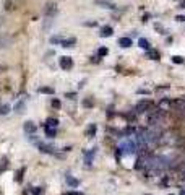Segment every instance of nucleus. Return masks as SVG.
<instances>
[{
  "label": "nucleus",
  "instance_id": "4",
  "mask_svg": "<svg viewBox=\"0 0 185 195\" xmlns=\"http://www.w3.org/2000/svg\"><path fill=\"white\" fill-rule=\"evenodd\" d=\"M44 13H46V16H54L55 13H57V5H55V3H52V2H49V3L46 5Z\"/></svg>",
  "mask_w": 185,
  "mask_h": 195
},
{
  "label": "nucleus",
  "instance_id": "28",
  "mask_svg": "<svg viewBox=\"0 0 185 195\" xmlns=\"http://www.w3.org/2000/svg\"><path fill=\"white\" fill-rule=\"evenodd\" d=\"M68 99H75V93H67V95H65Z\"/></svg>",
  "mask_w": 185,
  "mask_h": 195
},
{
  "label": "nucleus",
  "instance_id": "15",
  "mask_svg": "<svg viewBox=\"0 0 185 195\" xmlns=\"http://www.w3.org/2000/svg\"><path fill=\"white\" fill-rule=\"evenodd\" d=\"M44 130H46V133H47V137H49V138H54V137H55V128H52V127H47L46 124H44Z\"/></svg>",
  "mask_w": 185,
  "mask_h": 195
},
{
  "label": "nucleus",
  "instance_id": "22",
  "mask_svg": "<svg viewBox=\"0 0 185 195\" xmlns=\"http://www.w3.org/2000/svg\"><path fill=\"white\" fill-rule=\"evenodd\" d=\"M10 112V106L8 104H5V106H0V114H8Z\"/></svg>",
  "mask_w": 185,
  "mask_h": 195
},
{
  "label": "nucleus",
  "instance_id": "12",
  "mask_svg": "<svg viewBox=\"0 0 185 195\" xmlns=\"http://www.w3.org/2000/svg\"><path fill=\"white\" fill-rule=\"evenodd\" d=\"M39 93H42V95H54V88H49V86H41V88L38 90Z\"/></svg>",
  "mask_w": 185,
  "mask_h": 195
},
{
  "label": "nucleus",
  "instance_id": "7",
  "mask_svg": "<svg viewBox=\"0 0 185 195\" xmlns=\"http://www.w3.org/2000/svg\"><path fill=\"white\" fill-rule=\"evenodd\" d=\"M97 5H102L104 8H111V10H115V3L109 2V0H96Z\"/></svg>",
  "mask_w": 185,
  "mask_h": 195
},
{
  "label": "nucleus",
  "instance_id": "27",
  "mask_svg": "<svg viewBox=\"0 0 185 195\" xmlns=\"http://www.w3.org/2000/svg\"><path fill=\"white\" fill-rule=\"evenodd\" d=\"M175 20H177V21H185V15H177Z\"/></svg>",
  "mask_w": 185,
  "mask_h": 195
},
{
  "label": "nucleus",
  "instance_id": "21",
  "mask_svg": "<svg viewBox=\"0 0 185 195\" xmlns=\"http://www.w3.org/2000/svg\"><path fill=\"white\" fill-rule=\"evenodd\" d=\"M7 169L8 168V160H7V158H3V160H0V172H2V169Z\"/></svg>",
  "mask_w": 185,
  "mask_h": 195
},
{
  "label": "nucleus",
  "instance_id": "2",
  "mask_svg": "<svg viewBox=\"0 0 185 195\" xmlns=\"http://www.w3.org/2000/svg\"><path fill=\"white\" fill-rule=\"evenodd\" d=\"M151 107H153V101L151 99H141L140 103L135 106V112H137V114H143V112L149 111Z\"/></svg>",
  "mask_w": 185,
  "mask_h": 195
},
{
  "label": "nucleus",
  "instance_id": "11",
  "mask_svg": "<svg viewBox=\"0 0 185 195\" xmlns=\"http://www.w3.org/2000/svg\"><path fill=\"white\" fill-rule=\"evenodd\" d=\"M119 44L122 47H130L132 46V39L130 38H120L119 39Z\"/></svg>",
  "mask_w": 185,
  "mask_h": 195
},
{
  "label": "nucleus",
  "instance_id": "6",
  "mask_svg": "<svg viewBox=\"0 0 185 195\" xmlns=\"http://www.w3.org/2000/svg\"><path fill=\"white\" fill-rule=\"evenodd\" d=\"M114 30L111 26H102L101 28V31H99V34H101V38H109V36H112Z\"/></svg>",
  "mask_w": 185,
  "mask_h": 195
},
{
  "label": "nucleus",
  "instance_id": "23",
  "mask_svg": "<svg viewBox=\"0 0 185 195\" xmlns=\"http://www.w3.org/2000/svg\"><path fill=\"white\" fill-rule=\"evenodd\" d=\"M172 62H174V63H182V62H183V57H180V55H174V57H172Z\"/></svg>",
  "mask_w": 185,
  "mask_h": 195
},
{
  "label": "nucleus",
  "instance_id": "5",
  "mask_svg": "<svg viewBox=\"0 0 185 195\" xmlns=\"http://www.w3.org/2000/svg\"><path fill=\"white\" fill-rule=\"evenodd\" d=\"M25 132L26 133H34V132H36V124H34V122H31V120H28V122H25Z\"/></svg>",
  "mask_w": 185,
  "mask_h": 195
},
{
  "label": "nucleus",
  "instance_id": "13",
  "mask_svg": "<svg viewBox=\"0 0 185 195\" xmlns=\"http://www.w3.org/2000/svg\"><path fill=\"white\" fill-rule=\"evenodd\" d=\"M52 150H54L52 146H49V145H44V143H39V151H42V153H54Z\"/></svg>",
  "mask_w": 185,
  "mask_h": 195
},
{
  "label": "nucleus",
  "instance_id": "14",
  "mask_svg": "<svg viewBox=\"0 0 185 195\" xmlns=\"http://www.w3.org/2000/svg\"><path fill=\"white\" fill-rule=\"evenodd\" d=\"M96 130H97L96 124H91V125L88 127V130H86V135H88L89 138H91V137H94V135H96Z\"/></svg>",
  "mask_w": 185,
  "mask_h": 195
},
{
  "label": "nucleus",
  "instance_id": "17",
  "mask_svg": "<svg viewBox=\"0 0 185 195\" xmlns=\"http://www.w3.org/2000/svg\"><path fill=\"white\" fill-rule=\"evenodd\" d=\"M170 106V101L169 99H162L161 101V104H159V107H161V111H164V109H167V107Z\"/></svg>",
  "mask_w": 185,
  "mask_h": 195
},
{
  "label": "nucleus",
  "instance_id": "19",
  "mask_svg": "<svg viewBox=\"0 0 185 195\" xmlns=\"http://www.w3.org/2000/svg\"><path fill=\"white\" fill-rule=\"evenodd\" d=\"M148 55L151 57V59H154V60H159V52H158V50H149Z\"/></svg>",
  "mask_w": 185,
  "mask_h": 195
},
{
  "label": "nucleus",
  "instance_id": "24",
  "mask_svg": "<svg viewBox=\"0 0 185 195\" xmlns=\"http://www.w3.org/2000/svg\"><path fill=\"white\" fill-rule=\"evenodd\" d=\"M42 192H44L42 187H36V189H33V193H34V195H41Z\"/></svg>",
  "mask_w": 185,
  "mask_h": 195
},
{
  "label": "nucleus",
  "instance_id": "29",
  "mask_svg": "<svg viewBox=\"0 0 185 195\" xmlns=\"http://www.w3.org/2000/svg\"><path fill=\"white\" fill-rule=\"evenodd\" d=\"M63 195H81V193H78V192H67V193H63Z\"/></svg>",
  "mask_w": 185,
  "mask_h": 195
},
{
  "label": "nucleus",
  "instance_id": "26",
  "mask_svg": "<svg viewBox=\"0 0 185 195\" xmlns=\"http://www.w3.org/2000/svg\"><path fill=\"white\" fill-rule=\"evenodd\" d=\"M106 54H107V49H106V47H101V49H99V57H104Z\"/></svg>",
  "mask_w": 185,
  "mask_h": 195
},
{
  "label": "nucleus",
  "instance_id": "3",
  "mask_svg": "<svg viewBox=\"0 0 185 195\" xmlns=\"http://www.w3.org/2000/svg\"><path fill=\"white\" fill-rule=\"evenodd\" d=\"M59 63H60V68H62V70H70V68L73 67V60H72V57H67V55L60 57Z\"/></svg>",
  "mask_w": 185,
  "mask_h": 195
},
{
  "label": "nucleus",
  "instance_id": "18",
  "mask_svg": "<svg viewBox=\"0 0 185 195\" xmlns=\"http://www.w3.org/2000/svg\"><path fill=\"white\" fill-rule=\"evenodd\" d=\"M62 36H52V38H51V42H52V44H62Z\"/></svg>",
  "mask_w": 185,
  "mask_h": 195
},
{
  "label": "nucleus",
  "instance_id": "1",
  "mask_svg": "<svg viewBox=\"0 0 185 195\" xmlns=\"http://www.w3.org/2000/svg\"><path fill=\"white\" fill-rule=\"evenodd\" d=\"M135 150H137V143H135V140H132V138L124 140L122 143H120V146H119V151H122V153H127V155L135 153Z\"/></svg>",
  "mask_w": 185,
  "mask_h": 195
},
{
  "label": "nucleus",
  "instance_id": "16",
  "mask_svg": "<svg viewBox=\"0 0 185 195\" xmlns=\"http://www.w3.org/2000/svg\"><path fill=\"white\" fill-rule=\"evenodd\" d=\"M138 44H140V47H143V49H149V42H148V39H145V38H140L138 39Z\"/></svg>",
  "mask_w": 185,
  "mask_h": 195
},
{
  "label": "nucleus",
  "instance_id": "25",
  "mask_svg": "<svg viewBox=\"0 0 185 195\" xmlns=\"http://www.w3.org/2000/svg\"><path fill=\"white\" fill-rule=\"evenodd\" d=\"M52 107L59 109V107H60V101H59V99H52Z\"/></svg>",
  "mask_w": 185,
  "mask_h": 195
},
{
  "label": "nucleus",
  "instance_id": "20",
  "mask_svg": "<svg viewBox=\"0 0 185 195\" xmlns=\"http://www.w3.org/2000/svg\"><path fill=\"white\" fill-rule=\"evenodd\" d=\"M25 168H21L20 169V172H16V177H15V180H18V182H21V180H23V174H25Z\"/></svg>",
  "mask_w": 185,
  "mask_h": 195
},
{
  "label": "nucleus",
  "instance_id": "10",
  "mask_svg": "<svg viewBox=\"0 0 185 195\" xmlns=\"http://www.w3.org/2000/svg\"><path fill=\"white\" fill-rule=\"evenodd\" d=\"M67 184L70 185V187H78L80 185V182H78V179H75V177H72V176H67Z\"/></svg>",
  "mask_w": 185,
  "mask_h": 195
},
{
  "label": "nucleus",
  "instance_id": "8",
  "mask_svg": "<svg viewBox=\"0 0 185 195\" xmlns=\"http://www.w3.org/2000/svg\"><path fill=\"white\" fill-rule=\"evenodd\" d=\"M76 44V39L75 38H68V39H62V47H73Z\"/></svg>",
  "mask_w": 185,
  "mask_h": 195
},
{
  "label": "nucleus",
  "instance_id": "9",
  "mask_svg": "<svg viewBox=\"0 0 185 195\" xmlns=\"http://www.w3.org/2000/svg\"><path fill=\"white\" fill-rule=\"evenodd\" d=\"M46 125H47V127L55 128L57 125H59V119H55V117H49V119L46 120Z\"/></svg>",
  "mask_w": 185,
  "mask_h": 195
}]
</instances>
